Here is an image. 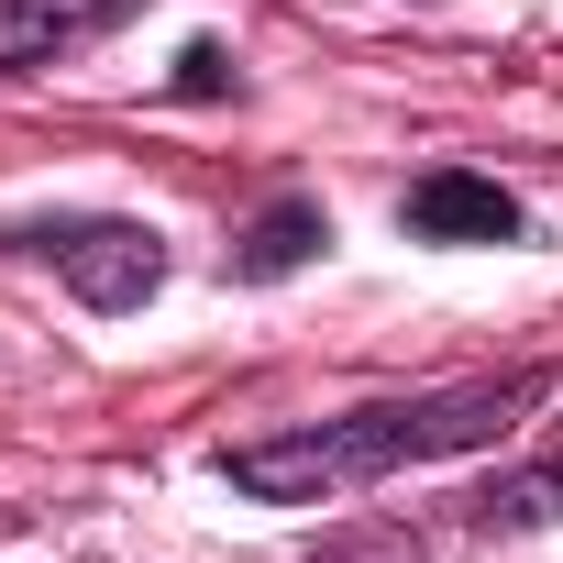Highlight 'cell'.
Instances as JSON below:
<instances>
[{"mask_svg":"<svg viewBox=\"0 0 563 563\" xmlns=\"http://www.w3.org/2000/svg\"><path fill=\"white\" fill-rule=\"evenodd\" d=\"M530 398H541V376H497V387H442V398H387V409H354V420H310L288 442H243L232 486L243 497H332V486H365V475H398V464H431V453H475Z\"/></svg>","mask_w":563,"mask_h":563,"instance_id":"6da1fadb","label":"cell"},{"mask_svg":"<svg viewBox=\"0 0 563 563\" xmlns=\"http://www.w3.org/2000/svg\"><path fill=\"white\" fill-rule=\"evenodd\" d=\"M23 243L67 276L89 310H144L155 276H166V243H155L144 221H45V232H23Z\"/></svg>","mask_w":563,"mask_h":563,"instance_id":"7a4b0ae2","label":"cell"},{"mask_svg":"<svg viewBox=\"0 0 563 563\" xmlns=\"http://www.w3.org/2000/svg\"><path fill=\"white\" fill-rule=\"evenodd\" d=\"M144 0H0V67H56L100 34H122Z\"/></svg>","mask_w":563,"mask_h":563,"instance_id":"3957f363","label":"cell"},{"mask_svg":"<svg viewBox=\"0 0 563 563\" xmlns=\"http://www.w3.org/2000/svg\"><path fill=\"white\" fill-rule=\"evenodd\" d=\"M398 221H409L420 243H508V232H519V199H508L497 177L442 166V177H420V188L398 199Z\"/></svg>","mask_w":563,"mask_h":563,"instance_id":"277c9868","label":"cell"},{"mask_svg":"<svg viewBox=\"0 0 563 563\" xmlns=\"http://www.w3.org/2000/svg\"><path fill=\"white\" fill-rule=\"evenodd\" d=\"M321 243H332L321 199H276V210H265V221H254V232L232 243V265H243V276H299V265H310Z\"/></svg>","mask_w":563,"mask_h":563,"instance_id":"5b68a950","label":"cell"},{"mask_svg":"<svg viewBox=\"0 0 563 563\" xmlns=\"http://www.w3.org/2000/svg\"><path fill=\"white\" fill-rule=\"evenodd\" d=\"M221 89H232V56L221 45H188L177 56V100H221Z\"/></svg>","mask_w":563,"mask_h":563,"instance_id":"8992f818","label":"cell"}]
</instances>
